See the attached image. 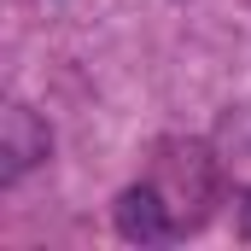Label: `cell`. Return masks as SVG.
<instances>
[{
    "instance_id": "1",
    "label": "cell",
    "mask_w": 251,
    "mask_h": 251,
    "mask_svg": "<svg viewBox=\"0 0 251 251\" xmlns=\"http://www.w3.org/2000/svg\"><path fill=\"white\" fill-rule=\"evenodd\" d=\"M47 152H53V134L29 105H6L0 111V181L6 187L24 181L35 164H47Z\"/></svg>"
},
{
    "instance_id": "2",
    "label": "cell",
    "mask_w": 251,
    "mask_h": 251,
    "mask_svg": "<svg viewBox=\"0 0 251 251\" xmlns=\"http://www.w3.org/2000/svg\"><path fill=\"white\" fill-rule=\"evenodd\" d=\"M111 216H117V234L134 240V246H158V240L176 234V216H170V204L158 199V187H128V193H117Z\"/></svg>"
},
{
    "instance_id": "3",
    "label": "cell",
    "mask_w": 251,
    "mask_h": 251,
    "mask_svg": "<svg viewBox=\"0 0 251 251\" xmlns=\"http://www.w3.org/2000/svg\"><path fill=\"white\" fill-rule=\"evenodd\" d=\"M240 234L251 240V193H240Z\"/></svg>"
}]
</instances>
